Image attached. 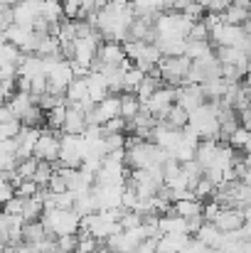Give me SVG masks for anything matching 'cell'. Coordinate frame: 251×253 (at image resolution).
<instances>
[{
	"mask_svg": "<svg viewBox=\"0 0 251 253\" xmlns=\"http://www.w3.org/2000/svg\"><path fill=\"white\" fill-rule=\"evenodd\" d=\"M20 59H22V52H20L17 47L5 44V47L0 49V69H7V67H15V69H17Z\"/></svg>",
	"mask_w": 251,
	"mask_h": 253,
	"instance_id": "cell-33",
	"label": "cell"
},
{
	"mask_svg": "<svg viewBox=\"0 0 251 253\" xmlns=\"http://www.w3.org/2000/svg\"><path fill=\"white\" fill-rule=\"evenodd\" d=\"M10 121H15L10 106H7V103H0V123H10Z\"/></svg>",
	"mask_w": 251,
	"mask_h": 253,
	"instance_id": "cell-47",
	"label": "cell"
},
{
	"mask_svg": "<svg viewBox=\"0 0 251 253\" xmlns=\"http://www.w3.org/2000/svg\"><path fill=\"white\" fill-rule=\"evenodd\" d=\"M74 82V69L69 59H59L50 72H47V93H57L64 96L67 86Z\"/></svg>",
	"mask_w": 251,
	"mask_h": 253,
	"instance_id": "cell-9",
	"label": "cell"
},
{
	"mask_svg": "<svg viewBox=\"0 0 251 253\" xmlns=\"http://www.w3.org/2000/svg\"><path fill=\"white\" fill-rule=\"evenodd\" d=\"M204 91H202V86L197 84H182L177 86V106H182L187 113H192V111H197L200 106H204Z\"/></svg>",
	"mask_w": 251,
	"mask_h": 253,
	"instance_id": "cell-12",
	"label": "cell"
},
{
	"mask_svg": "<svg viewBox=\"0 0 251 253\" xmlns=\"http://www.w3.org/2000/svg\"><path fill=\"white\" fill-rule=\"evenodd\" d=\"M22 207H25V199L22 197H12L10 202L2 204V211L5 214H12V216H22Z\"/></svg>",
	"mask_w": 251,
	"mask_h": 253,
	"instance_id": "cell-41",
	"label": "cell"
},
{
	"mask_svg": "<svg viewBox=\"0 0 251 253\" xmlns=\"http://www.w3.org/2000/svg\"><path fill=\"white\" fill-rule=\"evenodd\" d=\"M79 216H89V214H96L99 207H96V199H94V192H84V194H74V207H72Z\"/></svg>",
	"mask_w": 251,
	"mask_h": 253,
	"instance_id": "cell-28",
	"label": "cell"
},
{
	"mask_svg": "<svg viewBox=\"0 0 251 253\" xmlns=\"http://www.w3.org/2000/svg\"><path fill=\"white\" fill-rule=\"evenodd\" d=\"M143 79H146V74H143L138 67L126 69V72H123V93H136L138 86L143 84Z\"/></svg>",
	"mask_w": 251,
	"mask_h": 253,
	"instance_id": "cell-31",
	"label": "cell"
},
{
	"mask_svg": "<svg viewBox=\"0 0 251 253\" xmlns=\"http://www.w3.org/2000/svg\"><path fill=\"white\" fill-rule=\"evenodd\" d=\"M64 98H67V106H79L84 101H89V86H86V79H74L72 84L67 86Z\"/></svg>",
	"mask_w": 251,
	"mask_h": 253,
	"instance_id": "cell-22",
	"label": "cell"
},
{
	"mask_svg": "<svg viewBox=\"0 0 251 253\" xmlns=\"http://www.w3.org/2000/svg\"><path fill=\"white\" fill-rule=\"evenodd\" d=\"M121 214L123 209H111V211H96V214H89L82 219V231L91 234L96 241H106L111 239L113 234L123 231L121 229Z\"/></svg>",
	"mask_w": 251,
	"mask_h": 253,
	"instance_id": "cell-4",
	"label": "cell"
},
{
	"mask_svg": "<svg viewBox=\"0 0 251 253\" xmlns=\"http://www.w3.org/2000/svg\"><path fill=\"white\" fill-rule=\"evenodd\" d=\"M94 199L99 211H111V209H123V192L126 184H94Z\"/></svg>",
	"mask_w": 251,
	"mask_h": 253,
	"instance_id": "cell-7",
	"label": "cell"
},
{
	"mask_svg": "<svg viewBox=\"0 0 251 253\" xmlns=\"http://www.w3.org/2000/svg\"><path fill=\"white\" fill-rule=\"evenodd\" d=\"M209 52H214L209 42H187V47H185V57L190 62H197V59L207 57Z\"/></svg>",
	"mask_w": 251,
	"mask_h": 253,
	"instance_id": "cell-34",
	"label": "cell"
},
{
	"mask_svg": "<svg viewBox=\"0 0 251 253\" xmlns=\"http://www.w3.org/2000/svg\"><path fill=\"white\" fill-rule=\"evenodd\" d=\"M234 0H212L209 2V7H207V12H214V15H222L229 5H232Z\"/></svg>",
	"mask_w": 251,
	"mask_h": 253,
	"instance_id": "cell-45",
	"label": "cell"
},
{
	"mask_svg": "<svg viewBox=\"0 0 251 253\" xmlns=\"http://www.w3.org/2000/svg\"><path fill=\"white\" fill-rule=\"evenodd\" d=\"M239 182H242V184H247V187L251 189V168H249V169H244V174L239 177Z\"/></svg>",
	"mask_w": 251,
	"mask_h": 253,
	"instance_id": "cell-48",
	"label": "cell"
},
{
	"mask_svg": "<svg viewBox=\"0 0 251 253\" xmlns=\"http://www.w3.org/2000/svg\"><path fill=\"white\" fill-rule=\"evenodd\" d=\"M64 121H67V106H57V108L47 111V118H45V123H47V128H50L52 133L62 130V128H64Z\"/></svg>",
	"mask_w": 251,
	"mask_h": 253,
	"instance_id": "cell-32",
	"label": "cell"
},
{
	"mask_svg": "<svg viewBox=\"0 0 251 253\" xmlns=\"http://www.w3.org/2000/svg\"><path fill=\"white\" fill-rule=\"evenodd\" d=\"M190 67H192V62L187 57H163L160 64H158V74H160L163 82L177 88V86L185 84V77H187Z\"/></svg>",
	"mask_w": 251,
	"mask_h": 253,
	"instance_id": "cell-6",
	"label": "cell"
},
{
	"mask_svg": "<svg viewBox=\"0 0 251 253\" xmlns=\"http://www.w3.org/2000/svg\"><path fill=\"white\" fill-rule=\"evenodd\" d=\"M165 163H167V153L160 150L155 143L141 140L136 135L126 140V168L153 169V168H163Z\"/></svg>",
	"mask_w": 251,
	"mask_h": 253,
	"instance_id": "cell-1",
	"label": "cell"
},
{
	"mask_svg": "<svg viewBox=\"0 0 251 253\" xmlns=\"http://www.w3.org/2000/svg\"><path fill=\"white\" fill-rule=\"evenodd\" d=\"M177 103V88L175 86H160L143 106L148 108V113L155 118V121H163L167 116V111Z\"/></svg>",
	"mask_w": 251,
	"mask_h": 253,
	"instance_id": "cell-8",
	"label": "cell"
},
{
	"mask_svg": "<svg viewBox=\"0 0 251 253\" xmlns=\"http://www.w3.org/2000/svg\"><path fill=\"white\" fill-rule=\"evenodd\" d=\"M187 121H190V113H187L182 106H177V103L167 111V116L163 118V123H167V126L175 128V130H185V128H187Z\"/></svg>",
	"mask_w": 251,
	"mask_h": 253,
	"instance_id": "cell-29",
	"label": "cell"
},
{
	"mask_svg": "<svg viewBox=\"0 0 251 253\" xmlns=\"http://www.w3.org/2000/svg\"><path fill=\"white\" fill-rule=\"evenodd\" d=\"M202 209H204V204L202 202H197V199H185V202H175V214L177 216H182V219H197V216H202Z\"/></svg>",
	"mask_w": 251,
	"mask_h": 253,
	"instance_id": "cell-25",
	"label": "cell"
},
{
	"mask_svg": "<svg viewBox=\"0 0 251 253\" xmlns=\"http://www.w3.org/2000/svg\"><path fill=\"white\" fill-rule=\"evenodd\" d=\"M57 253H72V251H57Z\"/></svg>",
	"mask_w": 251,
	"mask_h": 253,
	"instance_id": "cell-52",
	"label": "cell"
},
{
	"mask_svg": "<svg viewBox=\"0 0 251 253\" xmlns=\"http://www.w3.org/2000/svg\"><path fill=\"white\" fill-rule=\"evenodd\" d=\"M128 2H133V0H128Z\"/></svg>",
	"mask_w": 251,
	"mask_h": 253,
	"instance_id": "cell-54",
	"label": "cell"
},
{
	"mask_svg": "<svg viewBox=\"0 0 251 253\" xmlns=\"http://www.w3.org/2000/svg\"><path fill=\"white\" fill-rule=\"evenodd\" d=\"M249 12L251 10H247V7H242V5H229L222 15H219V20L224 22V25H239V27H244L247 25V20H249Z\"/></svg>",
	"mask_w": 251,
	"mask_h": 253,
	"instance_id": "cell-24",
	"label": "cell"
},
{
	"mask_svg": "<svg viewBox=\"0 0 251 253\" xmlns=\"http://www.w3.org/2000/svg\"><path fill=\"white\" fill-rule=\"evenodd\" d=\"M40 221L45 224V229L52 239L77 236L82 231V216L74 209H50V211L42 214Z\"/></svg>",
	"mask_w": 251,
	"mask_h": 253,
	"instance_id": "cell-3",
	"label": "cell"
},
{
	"mask_svg": "<svg viewBox=\"0 0 251 253\" xmlns=\"http://www.w3.org/2000/svg\"><path fill=\"white\" fill-rule=\"evenodd\" d=\"M182 253H212V249H209L204 241H200L197 236H195V239L190 236V241H187V246H185Z\"/></svg>",
	"mask_w": 251,
	"mask_h": 253,
	"instance_id": "cell-42",
	"label": "cell"
},
{
	"mask_svg": "<svg viewBox=\"0 0 251 253\" xmlns=\"http://www.w3.org/2000/svg\"><path fill=\"white\" fill-rule=\"evenodd\" d=\"M126 126H128V123H126L123 118H113V121H108V123L103 126V130H106V133H123Z\"/></svg>",
	"mask_w": 251,
	"mask_h": 253,
	"instance_id": "cell-44",
	"label": "cell"
},
{
	"mask_svg": "<svg viewBox=\"0 0 251 253\" xmlns=\"http://www.w3.org/2000/svg\"><path fill=\"white\" fill-rule=\"evenodd\" d=\"M99 246H101V241H96L91 234L82 231V234L77 236V251L74 253H96L99 251Z\"/></svg>",
	"mask_w": 251,
	"mask_h": 253,
	"instance_id": "cell-37",
	"label": "cell"
},
{
	"mask_svg": "<svg viewBox=\"0 0 251 253\" xmlns=\"http://www.w3.org/2000/svg\"><path fill=\"white\" fill-rule=\"evenodd\" d=\"M47 236H50V234H47V229H45L42 221H30V224H25V229H22V244H30V246L45 241Z\"/></svg>",
	"mask_w": 251,
	"mask_h": 253,
	"instance_id": "cell-26",
	"label": "cell"
},
{
	"mask_svg": "<svg viewBox=\"0 0 251 253\" xmlns=\"http://www.w3.org/2000/svg\"><path fill=\"white\" fill-rule=\"evenodd\" d=\"M40 17H45L50 25L62 22V20H64V5H62V0H42Z\"/></svg>",
	"mask_w": 251,
	"mask_h": 253,
	"instance_id": "cell-23",
	"label": "cell"
},
{
	"mask_svg": "<svg viewBox=\"0 0 251 253\" xmlns=\"http://www.w3.org/2000/svg\"><path fill=\"white\" fill-rule=\"evenodd\" d=\"M244 84H247V88H249V91H251V72H249V74H247V82H244Z\"/></svg>",
	"mask_w": 251,
	"mask_h": 253,
	"instance_id": "cell-50",
	"label": "cell"
},
{
	"mask_svg": "<svg viewBox=\"0 0 251 253\" xmlns=\"http://www.w3.org/2000/svg\"><path fill=\"white\" fill-rule=\"evenodd\" d=\"M7 106H10V111H12V118H15V121H22V118H25V113H27L32 106H37V98H35L32 93L15 91V93L10 96Z\"/></svg>",
	"mask_w": 251,
	"mask_h": 253,
	"instance_id": "cell-18",
	"label": "cell"
},
{
	"mask_svg": "<svg viewBox=\"0 0 251 253\" xmlns=\"http://www.w3.org/2000/svg\"><path fill=\"white\" fill-rule=\"evenodd\" d=\"M86 86H89V101L91 103H101L108 96V86H106V77L103 72H89L86 74Z\"/></svg>",
	"mask_w": 251,
	"mask_h": 253,
	"instance_id": "cell-17",
	"label": "cell"
},
{
	"mask_svg": "<svg viewBox=\"0 0 251 253\" xmlns=\"http://www.w3.org/2000/svg\"><path fill=\"white\" fill-rule=\"evenodd\" d=\"M133 253H158V239H146Z\"/></svg>",
	"mask_w": 251,
	"mask_h": 253,
	"instance_id": "cell-46",
	"label": "cell"
},
{
	"mask_svg": "<svg viewBox=\"0 0 251 253\" xmlns=\"http://www.w3.org/2000/svg\"><path fill=\"white\" fill-rule=\"evenodd\" d=\"M89 143L84 140V135H64L59 138V168H72L79 169L84 158L89 155Z\"/></svg>",
	"mask_w": 251,
	"mask_h": 253,
	"instance_id": "cell-5",
	"label": "cell"
},
{
	"mask_svg": "<svg viewBox=\"0 0 251 253\" xmlns=\"http://www.w3.org/2000/svg\"><path fill=\"white\" fill-rule=\"evenodd\" d=\"M84 130H86V113L79 106H67V121H64L62 133L64 135H84Z\"/></svg>",
	"mask_w": 251,
	"mask_h": 253,
	"instance_id": "cell-16",
	"label": "cell"
},
{
	"mask_svg": "<svg viewBox=\"0 0 251 253\" xmlns=\"http://www.w3.org/2000/svg\"><path fill=\"white\" fill-rule=\"evenodd\" d=\"M52 174H54L52 163H40V165H37V169H35V174H32V182H35L40 189H47V184H50Z\"/></svg>",
	"mask_w": 251,
	"mask_h": 253,
	"instance_id": "cell-36",
	"label": "cell"
},
{
	"mask_svg": "<svg viewBox=\"0 0 251 253\" xmlns=\"http://www.w3.org/2000/svg\"><path fill=\"white\" fill-rule=\"evenodd\" d=\"M192 194H195L197 202H202V199H207V197L214 194V184H212L207 177H202V179H197V184L192 187Z\"/></svg>",
	"mask_w": 251,
	"mask_h": 253,
	"instance_id": "cell-38",
	"label": "cell"
},
{
	"mask_svg": "<svg viewBox=\"0 0 251 253\" xmlns=\"http://www.w3.org/2000/svg\"><path fill=\"white\" fill-rule=\"evenodd\" d=\"M79 236V234H77ZM77 236H62L57 239V251H77Z\"/></svg>",
	"mask_w": 251,
	"mask_h": 253,
	"instance_id": "cell-43",
	"label": "cell"
},
{
	"mask_svg": "<svg viewBox=\"0 0 251 253\" xmlns=\"http://www.w3.org/2000/svg\"><path fill=\"white\" fill-rule=\"evenodd\" d=\"M244 32L251 35V12H249V20H247V25H244Z\"/></svg>",
	"mask_w": 251,
	"mask_h": 253,
	"instance_id": "cell-49",
	"label": "cell"
},
{
	"mask_svg": "<svg viewBox=\"0 0 251 253\" xmlns=\"http://www.w3.org/2000/svg\"><path fill=\"white\" fill-rule=\"evenodd\" d=\"M187 42H209V30H207V25L202 20L192 25V30L187 35Z\"/></svg>",
	"mask_w": 251,
	"mask_h": 253,
	"instance_id": "cell-39",
	"label": "cell"
},
{
	"mask_svg": "<svg viewBox=\"0 0 251 253\" xmlns=\"http://www.w3.org/2000/svg\"><path fill=\"white\" fill-rule=\"evenodd\" d=\"M40 7H42V0H20V2L12 7V20H15V25L32 30L35 20L40 17Z\"/></svg>",
	"mask_w": 251,
	"mask_h": 253,
	"instance_id": "cell-11",
	"label": "cell"
},
{
	"mask_svg": "<svg viewBox=\"0 0 251 253\" xmlns=\"http://www.w3.org/2000/svg\"><path fill=\"white\" fill-rule=\"evenodd\" d=\"M32 158L40 160V163H57L59 160V138H57V133L42 130V135H40V140L35 145Z\"/></svg>",
	"mask_w": 251,
	"mask_h": 253,
	"instance_id": "cell-10",
	"label": "cell"
},
{
	"mask_svg": "<svg viewBox=\"0 0 251 253\" xmlns=\"http://www.w3.org/2000/svg\"><path fill=\"white\" fill-rule=\"evenodd\" d=\"M190 241V234H165L158 239V253H182Z\"/></svg>",
	"mask_w": 251,
	"mask_h": 253,
	"instance_id": "cell-20",
	"label": "cell"
},
{
	"mask_svg": "<svg viewBox=\"0 0 251 253\" xmlns=\"http://www.w3.org/2000/svg\"><path fill=\"white\" fill-rule=\"evenodd\" d=\"M141 113V101L136 98V93H121V118L128 123Z\"/></svg>",
	"mask_w": 251,
	"mask_h": 253,
	"instance_id": "cell-30",
	"label": "cell"
},
{
	"mask_svg": "<svg viewBox=\"0 0 251 253\" xmlns=\"http://www.w3.org/2000/svg\"><path fill=\"white\" fill-rule=\"evenodd\" d=\"M17 77L20 79H35V77H47L45 74V59L40 54H22L17 64Z\"/></svg>",
	"mask_w": 251,
	"mask_h": 253,
	"instance_id": "cell-15",
	"label": "cell"
},
{
	"mask_svg": "<svg viewBox=\"0 0 251 253\" xmlns=\"http://www.w3.org/2000/svg\"><path fill=\"white\" fill-rule=\"evenodd\" d=\"M222 234H234V231H239L242 226H244V214H242V209H232V207H222V211H219V216L212 221Z\"/></svg>",
	"mask_w": 251,
	"mask_h": 253,
	"instance_id": "cell-13",
	"label": "cell"
},
{
	"mask_svg": "<svg viewBox=\"0 0 251 253\" xmlns=\"http://www.w3.org/2000/svg\"><path fill=\"white\" fill-rule=\"evenodd\" d=\"M227 140H229V148H234L237 153H239V150L244 153V150H247V145H249V140H251V130H247L244 126H239V128L227 138Z\"/></svg>",
	"mask_w": 251,
	"mask_h": 253,
	"instance_id": "cell-35",
	"label": "cell"
},
{
	"mask_svg": "<svg viewBox=\"0 0 251 253\" xmlns=\"http://www.w3.org/2000/svg\"><path fill=\"white\" fill-rule=\"evenodd\" d=\"M244 244H247V249H249V253H251V239L249 241H244Z\"/></svg>",
	"mask_w": 251,
	"mask_h": 253,
	"instance_id": "cell-51",
	"label": "cell"
},
{
	"mask_svg": "<svg viewBox=\"0 0 251 253\" xmlns=\"http://www.w3.org/2000/svg\"><path fill=\"white\" fill-rule=\"evenodd\" d=\"M217 148H219L217 140H202V143L197 145L195 160L202 165V169H207L209 165H212V160H214V155H217Z\"/></svg>",
	"mask_w": 251,
	"mask_h": 253,
	"instance_id": "cell-27",
	"label": "cell"
},
{
	"mask_svg": "<svg viewBox=\"0 0 251 253\" xmlns=\"http://www.w3.org/2000/svg\"><path fill=\"white\" fill-rule=\"evenodd\" d=\"M40 135H42V130H40V128H27V126H22V128H20V133H17V138H15V143H17V158H20V160L32 158V153H35V145H37Z\"/></svg>",
	"mask_w": 251,
	"mask_h": 253,
	"instance_id": "cell-14",
	"label": "cell"
},
{
	"mask_svg": "<svg viewBox=\"0 0 251 253\" xmlns=\"http://www.w3.org/2000/svg\"><path fill=\"white\" fill-rule=\"evenodd\" d=\"M219 108H222V101L200 106L197 111L190 113L187 128H190L200 140H217V138H219V118H217Z\"/></svg>",
	"mask_w": 251,
	"mask_h": 253,
	"instance_id": "cell-2",
	"label": "cell"
},
{
	"mask_svg": "<svg viewBox=\"0 0 251 253\" xmlns=\"http://www.w3.org/2000/svg\"><path fill=\"white\" fill-rule=\"evenodd\" d=\"M62 2H67V0H62Z\"/></svg>",
	"mask_w": 251,
	"mask_h": 253,
	"instance_id": "cell-53",
	"label": "cell"
},
{
	"mask_svg": "<svg viewBox=\"0 0 251 253\" xmlns=\"http://www.w3.org/2000/svg\"><path fill=\"white\" fill-rule=\"evenodd\" d=\"M158 229H160V236L165 234H190V221L177 216V214H170V216H158Z\"/></svg>",
	"mask_w": 251,
	"mask_h": 253,
	"instance_id": "cell-19",
	"label": "cell"
},
{
	"mask_svg": "<svg viewBox=\"0 0 251 253\" xmlns=\"http://www.w3.org/2000/svg\"><path fill=\"white\" fill-rule=\"evenodd\" d=\"M197 239H200V241H204V244H207V246H209V249H212L214 253L219 251V246L224 244V234H222V231H219L214 224H209V221H204V224L200 226V231H197Z\"/></svg>",
	"mask_w": 251,
	"mask_h": 253,
	"instance_id": "cell-21",
	"label": "cell"
},
{
	"mask_svg": "<svg viewBox=\"0 0 251 253\" xmlns=\"http://www.w3.org/2000/svg\"><path fill=\"white\" fill-rule=\"evenodd\" d=\"M35 194H40V187H37L32 179H25V182H20V184L15 187V197L30 199V197H35Z\"/></svg>",
	"mask_w": 251,
	"mask_h": 253,
	"instance_id": "cell-40",
	"label": "cell"
}]
</instances>
